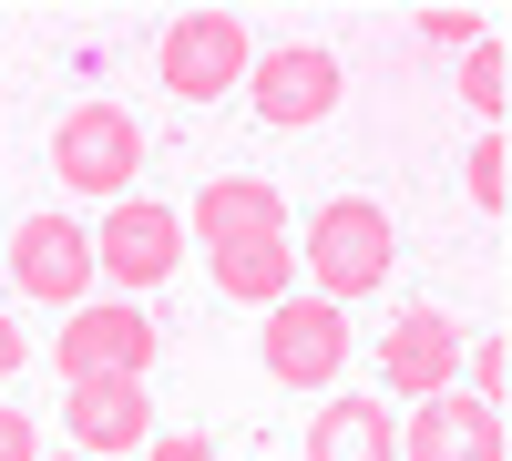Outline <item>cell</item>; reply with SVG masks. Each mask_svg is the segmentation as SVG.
<instances>
[{
    "instance_id": "10",
    "label": "cell",
    "mask_w": 512,
    "mask_h": 461,
    "mask_svg": "<svg viewBox=\"0 0 512 461\" xmlns=\"http://www.w3.org/2000/svg\"><path fill=\"white\" fill-rule=\"evenodd\" d=\"M379 380H390V400H441L461 390V328L441 308H400L390 339H379Z\"/></svg>"
},
{
    "instance_id": "22",
    "label": "cell",
    "mask_w": 512,
    "mask_h": 461,
    "mask_svg": "<svg viewBox=\"0 0 512 461\" xmlns=\"http://www.w3.org/2000/svg\"><path fill=\"white\" fill-rule=\"evenodd\" d=\"M41 461H82V451H41Z\"/></svg>"
},
{
    "instance_id": "17",
    "label": "cell",
    "mask_w": 512,
    "mask_h": 461,
    "mask_svg": "<svg viewBox=\"0 0 512 461\" xmlns=\"http://www.w3.org/2000/svg\"><path fill=\"white\" fill-rule=\"evenodd\" d=\"M461 369H472V400H482V410H502V390H512V339L492 328L482 349H461Z\"/></svg>"
},
{
    "instance_id": "20",
    "label": "cell",
    "mask_w": 512,
    "mask_h": 461,
    "mask_svg": "<svg viewBox=\"0 0 512 461\" xmlns=\"http://www.w3.org/2000/svg\"><path fill=\"white\" fill-rule=\"evenodd\" d=\"M0 461H41V421L11 410V400H0Z\"/></svg>"
},
{
    "instance_id": "2",
    "label": "cell",
    "mask_w": 512,
    "mask_h": 461,
    "mask_svg": "<svg viewBox=\"0 0 512 461\" xmlns=\"http://www.w3.org/2000/svg\"><path fill=\"white\" fill-rule=\"evenodd\" d=\"M52 175H62V195H82V205H123L144 185V113H123V103H72L62 123H52Z\"/></svg>"
},
{
    "instance_id": "5",
    "label": "cell",
    "mask_w": 512,
    "mask_h": 461,
    "mask_svg": "<svg viewBox=\"0 0 512 461\" xmlns=\"http://www.w3.org/2000/svg\"><path fill=\"white\" fill-rule=\"evenodd\" d=\"M256 359H267L277 390H328L338 369H349V308H328V298H277L267 328H256Z\"/></svg>"
},
{
    "instance_id": "4",
    "label": "cell",
    "mask_w": 512,
    "mask_h": 461,
    "mask_svg": "<svg viewBox=\"0 0 512 461\" xmlns=\"http://www.w3.org/2000/svg\"><path fill=\"white\" fill-rule=\"evenodd\" d=\"M338 93H349V72H338L328 41H277V52L246 62V103H256L267 134H308V123H328Z\"/></svg>"
},
{
    "instance_id": "8",
    "label": "cell",
    "mask_w": 512,
    "mask_h": 461,
    "mask_svg": "<svg viewBox=\"0 0 512 461\" xmlns=\"http://www.w3.org/2000/svg\"><path fill=\"white\" fill-rule=\"evenodd\" d=\"M185 267V205H113L93 226V277L103 287H164Z\"/></svg>"
},
{
    "instance_id": "13",
    "label": "cell",
    "mask_w": 512,
    "mask_h": 461,
    "mask_svg": "<svg viewBox=\"0 0 512 461\" xmlns=\"http://www.w3.org/2000/svg\"><path fill=\"white\" fill-rule=\"evenodd\" d=\"M308 461H400V421H390V400L338 390L318 421H308Z\"/></svg>"
},
{
    "instance_id": "1",
    "label": "cell",
    "mask_w": 512,
    "mask_h": 461,
    "mask_svg": "<svg viewBox=\"0 0 512 461\" xmlns=\"http://www.w3.org/2000/svg\"><path fill=\"white\" fill-rule=\"evenodd\" d=\"M390 257H400L390 205H379V195H338V205L308 216V257H297V277H308L328 308H349V298H369V287H390Z\"/></svg>"
},
{
    "instance_id": "3",
    "label": "cell",
    "mask_w": 512,
    "mask_h": 461,
    "mask_svg": "<svg viewBox=\"0 0 512 461\" xmlns=\"http://www.w3.org/2000/svg\"><path fill=\"white\" fill-rule=\"evenodd\" d=\"M246 62H256V31L236 11H175V31L154 41V82L175 103H226L246 82Z\"/></svg>"
},
{
    "instance_id": "15",
    "label": "cell",
    "mask_w": 512,
    "mask_h": 461,
    "mask_svg": "<svg viewBox=\"0 0 512 461\" xmlns=\"http://www.w3.org/2000/svg\"><path fill=\"white\" fill-rule=\"evenodd\" d=\"M461 103H472L482 134H502V113H512V52L502 41H472V52H461Z\"/></svg>"
},
{
    "instance_id": "6",
    "label": "cell",
    "mask_w": 512,
    "mask_h": 461,
    "mask_svg": "<svg viewBox=\"0 0 512 461\" xmlns=\"http://www.w3.org/2000/svg\"><path fill=\"white\" fill-rule=\"evenodd\" d=\"M52 369H62V390H72V380H144V369H154V318H144L134 298H82V308L62 318Z\"/></svg>"
},
{
    "instance_id": "14",
    "label": "cell",
    "mask_w": 512,
    "mask_h": 461,
    "mask_svg": "<svg viewBox=\"0 0 512 461\" xmlns=\"http://www.w3.org/2000/svg\"><path fill=\"white\" fill-rule=\"evenodd\" d=\"M216 267V287L236 308H277V298H297V236H267V246H226V257H205Z\"/></svg>"
},
{
    "instance_id": "9",
    "label": "cell",
    "mask_w": 512,
    "mask_h": 461,
    "mask_svg": "<svg viewBox=\"0 0 512 461\" xmlns=\"http://www.w3.org/2000/svg\"><path fill=\"white\" fill-rule=\"evenodd\" d=\"M62 431H72L82 461L144 451V441H154V380H72V390H62Z\"/></svg>"
},
{
    "instance_id": "11",
    "label": "cell",
    "mask_w": 512,
    "mask_h": 461,
    "mask_svg": "<svg viewBox=\"0 0 512 461\" xmlns=\"http://www.w3.org/2000/svg\"><path fill=\"white\" fill-rule=\"evenodd\" d=\"M502 410H482L472 390H441V400H410L400 421V461H502Z\"/></svg>"
},
{
    "instance_id": "16",
    "label": "cell",
    "mask_w": 512,
    "mask_h": 461,
    "mask_svg": "<svg viewBox=\"0 0 512 461\" xmlns=\"http://www.w3.org/2000/svg\"><path fill=\"white\" fill-rule=\"evenodd\" d=\"M472 216H512V134H472Z\"/></svg>"
},
{
    "instance_id": "19",
    "label": "cell",
    "mask_w": 512,
    "mask_h": 461,
    "mask_svg": "<svg viewBox=\"0 0 512 461\" xmlns=\"http://www.w3.org/2000/svg\"><path fill=\"white\" fill-rule=\"evenodd\" d=\"M134 461H226V451L205 441V431H154V441H144Z\"/></svg>"
},
{
    "instance_id": "7",
    "label": "cell",
    "mask_w": 512,
    "mask_h": 461,
    "mask_svg": "<svg viewBox=\"0 0 512 461\" xmlns=\"http://www.w3.org/2000/svg\"><path fill=\"white\" fill-rule=\"evenodd\" d=\"M11 287H21V298H41V308H82V298H93V226H72L62 216V205H41V216H21V236H11Z\"/></svg>"
},
{
    "instance_id": "18",
    "label": "cell",
    "mask_w": 512,
    "mask_h": 461,
    "mask_svg": "<svg viewBox=\"0 0 512 461\" xmlns=\"http://www.w3.org/2000/svg\"><path fill=\"white\" fill-rule=\"evenodd\" d=\"M420 41H451V52H472V41H492V21H482V11H441V0H431V11H420Z\"/></svg>"
},
{
    "instance_id": "12",
    "label": "cell",
    "mask_w": 512,
    "mask_h": 461,
    "mask_svg": "<svg viewBox=\"0 0 512 461\" xmlns=\"http://www.w3.org/2000/svg\"><path fill=\"white\" fill-rule=\"evenodd\" d=\"M185 236H205V257H226V246H267V236H287V195L267 175H216V185L195 195Z\"/></svg>"
},
{
    "instance_id": "21",
    "label": "cell",
    "mask_w": 512,
    "mask_h": 461,
    "mask_svg": "<svg viewBox=\"0 0 512 461\" xmlns=\"http://www.w3.org/2000/svg\"><path fill=\"white\" fill-rule=\"evenodd\" d=\"M21 359H31V349H21V328L0 318V380H21Z\"/></svg>"
}]
</instances>
